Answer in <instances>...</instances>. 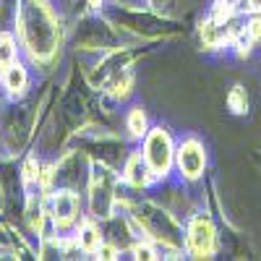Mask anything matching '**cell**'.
<instances>
[{"label":"cell","instance_id":"cell-17","mask_svg":"<svg viewBox=\"0 0 261 261\" xmlns=\"http://www.w3.org/2000/svg\"><path fill=\"white\" fill-rule=\"evenodd\" d=\"M246 3H248V8L253 13H261V0H246Z\"/></svg>","mask_w":261,"mask_h":261},{"label":"cell","instance_id":"cell-18","mask_svg":"<svg viewBox=\"0 0 261 261\" xmlns=\"http://www.w3.org/2000/svg\"><path fill=\"white\" fill-rule=\"evenodd\" d=\"M89 6H92V8H99V6H102V0H89Z\"/></svg>","mask_w":261,"mask_h":261},{"label":"cell","instance_id":"cell-8","mask_svg":"<svg viewBox=\"0 0 261 261\" xmlns=\"http://www.w3.org/2000/svg\"><path fill=\"white\" fill-rule=\"evenodd\" d=\"M79 246H81L86 253L99 251V246H102V235H99V230H97L92 222H86V225L79 230Z\"/></svg>","mask_w":261,"mask_h":261},{"label":"cell","instance_id":"cell-15","mask_svg":"<svg viewBox=\"0 0 261 261\" xmlns=\"http://www.w3.org/2000/svg\"><path fill=\"white\" fill-rule=\"evenodd\" d=\"M134 253H136V258H157V253H154V248L151 246H146V243H139L136 248H134Z\"/></svg>","mask_w":261,"mask_h":261},{"label":"cell","instance_id":"cell-4","mask_svg":"<svg viewBox=\"0 0 261 261\" xmlns=\"http://www.w3.org/2000/svg\"><path fill=\"white\" fill-rule=\"evenodd\" d=\"M214 225L206 214H196L188 225V251L196 258H209L214 253Z\"/></svg>","mask_w":261,"mask_h":261},{"label":"cell","instance_id":"cell-2","mask_svg":"<svg viewBox=\"0 0 261 261\" xmlns=\"http://www.w3.org/2000/svg\"><path fill=\"white\" fill-rule=\"evenodd\" d=\"M144 160L151 170L154 178H165L170 167H172V160H175V149H172V141H170V134L165 128H151L146 134V144H144Z\"/></svg>","mask_w":261,"mask_h":261},{"label":"cell","instance_id":"cell-14","mask_svg":"<svg viewBox=\"0 0 261 261\" xmlns=\"http://www.w3.org/2000/svg\"><path fill=\"white\" fill-rule=\"evenodd\" d=\"M246 32L251 34V39H253V45H258V42H261V18H258V16H253V18L248 21V27H246Z\"/></svg>","mask_w":261,"mask_h":261},{"label":"cell","instance_id":"cell-5","mask_svg":"<svg viewBox=\"0 0 261 261\" xmlns=\"http://www.w3.org/2000/svg\"><path fill=\"white\" fill-rule=\"evenodd\" d=\"M113 186H115V178L107 170L99 167L94 172V183H92V206H94L97 217H110V209H113V201H115Z\"/></svg>","mask_w":261,"mask_h":261},{"label":"cell","instance_id":"cell-13","mask_svg":"<svg viewBox=\"0 0 261 261\" xmlns=\"http://www.w3.org/2000/svg\"><path fill=\"white\" fill-rule=\"evenodd\" d=\"M251 45H253V39H251V34L243 29V32H235V53L238 55H248L251 53Z\"/></svg>","mask_w":261,"mask_h":261},{"label":"cell","instance_id":"cell-6","mask_svg":"<svg viewBox=\"0 0 261 261\" xmlns=\"http://www.w3.org/2000/svg\"><path fill=\"white\" fill-rule=\"evenodd\" d=\"M79 217V196L71 191H60L53 199V220L58 227H71Z\"/></svg>","mask_w":261,"mask_h":261},{"label":"cell","instance_id":"cell-11","mask_svg":"<svg viewBox=\"0 0 261 261\" xmlns=\"http://www.w3.org/2000/svg\"><path fill=\"white\" fill-rule=\"evenodd\" d=\"M16 39L11 34H0V68H8L11 63H16Z\"/></svg>","mask_w":261,"mask_h":261},{"label":"cell","instance_id":"cell-10","mask_svg":"<svg viewBox=\"0 0 261 261\" xmlns=\"http://www.w3.org/2000/svg\"><path fill=\"white\" fill-rule=\"evenodd\" d=\"M128 130H130V136H134V139H141V136L149 134V130H146V115H144L141 107H134V110L128 113Z\"/></svg>","mask_w":261,"mask_h":261},{"label":"cell","instance_id":"cell-3","mask_svg":"<svg viewBox=\"0 0 261 261\" xmlns=\"http://www.w3.org/2000/svg\"><path fill=\"white\" fill-rule=\"evenodd\" d=\"M175 162H178V170H180L183 178H188V180L201 178V172H204V167H206L204 144H201L199 139H186V141L175 149Z\"/></svg>","mask_w":261,"mask_h":261},{"label":"cell","instance_id":"cell-12","mask_svg":"<svg viewBox=\"0 0 261 261\" xmlns=\"http://www.w3.org/2000/svg\"><path fill=\"white\" fill-rule=\"evenodd\" d=\"M227 105H230V110H232L235 115H243V113L248 110V97H246V92H243V86H232V92H230V97H227Z\"/></svg>","mask_w":261,"mask_h":261},{"label":"cell","instance_id":"cell-1","mask_svg":"<svg viewBox=\"0 0 261 261\" xmlns=\"http://www.w3.org/2000/svg\"><path fill=\"white\" fill-rule=\"evenodd\" d=\"M21 34L32 53V58H47L58 45V18L45 0H24L18 11Z\"/></svg>","mask_w":261,"mask_h":261},{"label":"cell","instance_id":"cell-7","mask_svg":"<svg viewBox=\"0 0 261 261\" xmlns=\"http://www.w3.org/2000/svg\"><path fill=\"white\" fill-rule=\"evenodd\" d=\"M149 175H151V170H149L146 160H144L141 154H130V160H128V165H125V180H128L130 186L141 188V186H146Z\"/></svg>","mask_w":261,"mask_h":261},{"label":"cell","instance_id":"cell-16","mask_svg":"<svg viewBox=\"0 0 261 261\" xmlns=\"http://www.w3.org/2000/svg\"><path fill=\"white\" fill-rule=\"evenodd\" d=\"M99 258H115V248H110V246H99Z\"/></svg>","mask_w":261,"mask_h":261},{"label":"cell","instance_id":"cell-9","mask_svg":"<svg viewBox=\"0 0 261 261\" xmlns=\"http://www.w3.org/2000/svg\"><path fill=\"white\" fill-rule=\"evenodd\" d=\"M24 86H27V71H24V65L11 63L8 68H6V89L11 94H16V92H24Z\"/></svg>","mask_w":261,"mask_h":261}]
</instances>
